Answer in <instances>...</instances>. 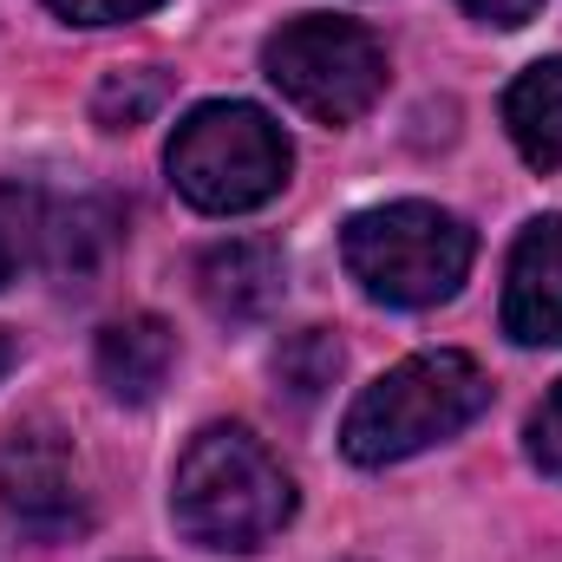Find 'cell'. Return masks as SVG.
Returning <instances> with one entry per match:
<instances>
[{"label":"cell","mask_w":562,"mask_h":562,"mask_svg":"<svg viewBox=\"0 0 562 562\" xmlns=\"http://www.w3.org/2000/svg\"><path fill=\"white\" fill-rule=\"evenodd\" d=\"M491 406V380L471 353H413L393 373H380L340 419V451L353 464H400L413 451H431L458 438L464 425Z\"/></svg>","instance_id":"7a4b0ae2"},{"label":"cell","mask_w":562,"mask_h":562,"mask_svg":"<svg viewBox=\"0 0 562 562\" xmlns=\"http://www.w3.org/2000/svg\"><path fill=\"white\" fill-rule=\"evenodd\" d=\"M170 517L190 543L249 557L294 517V484L249 425H203L170 477Z\"/></svg>","instance_id":"6da1fadb"},{"label":"cell","mask_w":562,"mask_h":562,"mask_svg":"<svg viewBox=\"0 0 562 562\" xmlns=\"http://www.w3.org/2000/svg\"><path fill=\"white\" fill-rule=\"evenodd\" d=\"M530 458H537L543 477H557L562 484V380L550 386V400H543L537 419H530Z\"/></svg>","instance_id":"9a60e30c"},{"label":"cell","mask_w":562,"mask_h":562,"mask_svg":"<svg viewBox=\"0 0 562 562\" xmlns=\"http://www.w3.org/2000/svg\"><path fill=\"white\" fill-rule=\"evenodd\" d=\"M288 164H294V150L281 138V125L243 99L196 105L164 150L177 196L203 216H243V210L269 203L288 183Z\"/></svg>","instance_id":"3957f363"},{"label":"cell","mask_w":562,"mask_h":562,"mask_svg":"<svg viewBox=\"0 0 562 562\" xmlns=\"http://www.w3.org/2000/svg\"><path fill=\"white\" fill-rule=\"evenodd\" d=\"M458 7L477 13V20H491V26H524V20H537L543 0H458Z\"/></svg>","instance_id":"e0dca14e"},{"label":"cell","mask_w":562,"mask_h":562,"mask_svg":"<svg viewBox=\"0 0 562 562\" xmlns=\"http://www.w3.org/2000/svg\"><path fill=\"white\" fill-rule=\"evenodd\" d=\"M92 360H99V380L119 406H150L164 393L170 367H177V334L157 314H125L99 334Z\"/></svg>","instance_id":"9c48e42d"},{"label":"cell","mask_w":562,"mask_h":562,"mask_svg":"<svg viewBox=\"0 0 562 562\" xmlns=\"http://www.w3.org/2000/svg\"><path fill=\"white\" fill-rule=\"evenodd\" d=\"M288 288V262L269 236H243V243H216L210 256H196V294L216 321L229 327H256L269 321Z\"/></svg>","instance_id":"ba28073f"},{"label":"cell","mask_w":562,"mask_h":562,"mask_svg":"<svg viewBox=\"0 0 562 562\" xmlns=\"http://www.w3.org/2000/svg\"><path fill=\"white\" fill-rule=\"evenodd\" d=\"M7 367H13V340L0 334V380H7Z\"/></svg>","instance_id":"ac0fdd59"},{"label":"cell","mask_w":562,"mask_h":562,"mask_svg":"<svg viewBox=\"0 0 562 562\" xmlns=\"http://www.w3.org/2000/svg\"><path fill=\"white\" fill-rule=\"evenodd\" d=\"M164 99H170V79H164L157 66H125V72H112V79L92 92V119H99L105 132H138Z\"/></svg>","instance_id":"5bb4252c"},{"label":"cell","mask_w":562,"mask_h":562,"mask_svg":"<svg viewBox=\"0 0 562 562\" xmlns=\"http://www.w3.org/2000/svg\"><path fill=\"white\" fill-rule=\"evenodd\" d=\"M340 367H347V353H340V340L327 327H301V334H288L276 347V386L294 406H314L340 380Z\"/></svg>","instance_id":"7c38bea8"},{"label":"cell","mask_w":562,"mask_h":562,"mask_svg":"<svg viewBox=\"0 0 562 562\" xmlns=\"http://www.w3.org/2000/svg\"><path fill=\"white\" fill-rule=\"evenodd\" d=\"M119 249V210L105 196H72V203H46V243L40 262L66 281H86L105 256Z\"/></svg>","instance_id":"30bf717a"},{"label":"cell","mask_w":562,"mask_h":562,"mask_svg":"<svg viewBox=\"0 0 562 562\" xmlns=\"http://www.w3.org/2000/svg\"><path fill=\"white\" fill-rule=\"evenodd\" d=\"M471 229L438 203H386L360 210L340 236V262L373 301L386 307H431L451 301L458 281L471 276Z\"/></svg>","instance_id":"277c9868"},{"label":"cell","mask_w":562,"mask_h":562,"mask_svg":"<svg viewBox=\"0 0 562 562\" xmlns=\"http://www.w3.org/2000/svg\"><path fill=\"white\" fill-rule=\"evenodd\" d=\"M504 334L517 347L562 340V216H537L504 269Z\"/></svg>","instance_id":"52a82bcc"},{"label":"cell","mask_w":562,"mask_h":562,"mask_svg":"<svg viewBox=\"0 0 562 562\" xmlns=\"http://www.w3.org/2000/svg\"><path fill=\"white\" fill-rule=\"evenodd\" d=\"M0 510L40 543L79 537L92 524L79 458L53 425H13L7 431V445H0Z\"/></svg>","instance_id":"8992f818"},{"label":"cell","mask_w":562,"mask_h":562,"mask_svg":"<svg viewBox=\"0 0 562 562\" xmlns=\"http://www.w3.org/2000/svg\"><path fill=\"white\" fill-rule=\"evenodd\" d=\"M59 20H72V26H119V20H138L150 7H164V0H46Z\"/></svg>","instance_id":"2e32d148"},{"label":"cell","mask_w":562,"mask_h":562,"mask_svg":"<svg viewBox=\"0 0 562 562\" xmlns=\"http://www.w3.org/2000/svg\"><path fill=\"white\" fill-rule=\"evenodd\" d=\"M262 72L276 79V92L294 112H307L321 125H353L386 92V46L360 20L301 13L281 33H269Z\"/></svg>","instance_id":"5b68a950"},{"label":"cell","mask_w":562,"mask_h":562,"mask_svg":"<svg viewBox=\"0 0 562 562\" xmlns=\"http://www.w3.org/2000/svg\"><path fill=\"white\" fill-rule=\"evenodd\" d=\"M504 125L537 170H562V59H537L504 92Z\"/></svg>","instance_id":"8fae6325"},{"label":"cell","mask_w":562,"mask_h":562,"mask_svg":"<svg viewBox=\"0 0 562 562\" xmlns=\"http://www.w3.org/2000/svg\"><path fill=\"white\" fill-rule=\"evenodd\" d=\"M40 243H46V196L26 183H0V288L26 262H40Z\"/></svg>","instance_id":"4fadbf2b"}]
</instances>
